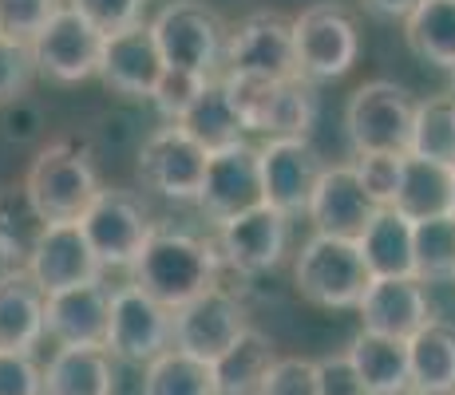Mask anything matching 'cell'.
<instances>
[{
	"label": "cell",
	"instance_id": "cell-18",
	"mask_svg": "<svg viewBox=\"0 0 455 395\" xmlns=\"http://www.w3.org/2000/svg\"><path fill=\"white\" fill-rule=\"evenodd\" d=\"M166 72L159 43L151 36V24L116 32L103 40V59H100V79L111 91L127 95V99H151L155 87Z\"/></svg>",
	"mask_w": 455,
	"mask_h": 395
},
{
	"label": "cell",
	"instance_id": "cell-8",
	"mask_svg": "<svg viewBox=\"0 0 455 395\" xmlns=\"http://www.w3.org/2000/svg\"><path fill=\"white\" fill-rule=\"evenodd\" d=\"M222 75L269 79V83L293 79V20H285L282 12H250L246 20H238V28H230V43H226Z\"/></svg>",
	"mask_w": 455,
	"mask_h": 395
},
{
	"label": "cell",
	"instance_id": "cell-44",
	"mask_svg": "<svg viewBox=\"0 0 455 395\" xmlns=\"http://www.w3.org/2000/svg\"><path fill=\"white\" fill-rule=\"evenodd\" d=\"M451 214H455V166H451Z\"/></svg>",
	"mask_w": 455,
	"mask_h": 395
},
{
	"label": "cell",
	"instance_id": "cell-31",
	"mask_svg": "<svg viewBox=\"0 0 455 395\" xmlns=\"http://www.w3.org/2000/svg\"><path fill=\"white\" fill-rule=\"evenodd\" d=\"M143 395H218L214 367L179 352V348H171L155 364H147Z\"/></svg>",
	"mask_w": 455,
	"mask_h": 395
},
{
	"label": "cell",
	"instance_id": "cell-4",
	"mask_svg": "<svg viewBox=\"0 0 455 395\" xmlns=\"http://www.w3.org/2000/svg\"><path fill=\"white\" fill-rule=\"evenodd\" d=\"M293 285L317 309H356L369 293L372 273L356 241L313 233L293 261Z\"/></svg>",
	"mask_w": 455,
	"mask_h": 395
},
{
	"label": "cell",
	"instance_id": "cell-2",
	"mask_svg": "<svg viewBox=\"0 0 455 395\" xmlns=\"http://www.w3.org/2000/svg\"><path fill=\"white\" fill-rule=\"evenodd\" d=\"M24 190H28L32 206L44 214V222L64 225L80 222L92 209V201L103 194V182L87 146L60 138V143H48L32 158L28 174H24Z\"/></svg>",
	"mask_w": 455,
	"mask_h": 395
},
{
	"label": "cell",
	"instance_id": "cell-23",
	"mask_svg": "<svg viewBox=\"0 0 455 395\" xmlns=\"http://www.w3.org/2000/svg\"><path fill=\"white\" fill-rule=\"evenodd\" d=\"M44 395H116V356L108 348H56L44 367Z\"/></svg>",
	"mask_w": 455,
	"mask_h": 395
},
{
	"label": "cell",
	"instance_id": "cell-7",
	"mask_svg": "<svg viewBox=\"0 0 455 395\" xmlns=\"http://www.w3.org/2000/svg\"><path fill=\"white\" fill-rule=\"evenodd\" d=\"M174 348V312L147 296L139 285H124L111 293L108 352L124 364H155Z\"/></svg>",
	"mask_w": 455,
	"mask_h": 395
},
{
	"label": "cell",
	"instance_id": "cell-32",
	"mask_svg": "<svg viewBox=\"0 0 455 395\" xmlns=\"http://www.w3.org/2000/svg\"><path fill=\"white\" fill-rule=\"evenodd\" d=\"M416 277L424 285H448L455 280V214L412 222Z\"/></svg>",
	"mask_w": 455,
	"mask_h": 395
},
{
	"label": "cell",
	"instance_id": "cell-39",
	"mask_svg": "<svg viewBox=\"0 0 455 395\" xmlns=\"http://www.w3.org/2000/svg\"><path fill=\"white\" fill-rule=\"evenodd\" d=\"M36 56L32 43H16L0 36V103H12L28 91V83L36 79Z\"/></svg>",
	"mask_w": 455,
	"mask_h": 395
},
{
	"label": "cell",
	"instance_id": "cell-35",
	"mask_svg": "<svg viewBox=\"0 0 455 395\" xmlns=\"http://www.w3.org/2000/svg\"><path fill=\"white\" fill-rule=\"evenodd\" d=\"M60 8H64V0H0V36L32 43Z\"/></svg>",
	"mask_w": 455,
	"mask_h": 395
},
{
	"label": "cell",
	"instance_id": "cell-14",
	"mask_svg": "<svg viewBox=\"0 0 455 395\" xmlns=\"http://www.w3.org/2000/svg\"><path fill=\"white\" fill-rule=\"evenodd\" d=\"M210 154L179 127H159L139 151V178L171 201H198Z\"/></svg>",
	"mask_w": 455,
	"mask_h": 395
},
{
	"label": "cell",
	"instance_id": "cell-28",
	"mask_svg": "<svg viewBox=\"0 0 455 395\" xmlns=\"http://www.w3.org/2000/svg\"><path fill=\"white\" fill-rule=\"evenodd\" d=\"M412 364V395H448L455 391V328L443 320H427L408 340Z\"/></svg>",
	"mask_w": 455,
	"mask_h": 395
},
{
	"label": "cell",
	"instance_id": "cell-33",
	"mask_svg": "<svg viewBox=\"0 0 455 395\" xmlns=\"http://www.w3.org/2000/svg\"><path fill=\"white\" fill-rule=\"evenodd\" d=\"M408 154L432 158L440 166H455V99L451 95H432L416 103V127Z\"/></svg>",
	"mask_w": 455,
	"mask_h": 395
},
{
	"label": "cell",
	"instance_id": "cell-24",
	"mask_svg": "<svg viewBox=\"0 0 455 395\" xmlns=\"http://www.w3.org/2000/svg\"><path fill=\"white\" fill-rule=\"evenodd\" d=\"M361 257L369 265L372 280H392V277H416V249H412V222L400 209L384 206L364 230Z\"/></svg>",
	"mask_w": 455,
	"mask_h": 395
},
{
	"label": "cell",
	"instance_id": "cell-20",
	"mask_svg": "<svg viewBox=\"0 0 455 395\" xmlns=\"http://www.w3.org/2000/svg\"><path fill=\"white\" fill-rule=\"evenodd\" d=\"M108 320L111 293L100 280V285L52 293L44 312V336H52L60 348H108Z\"/></svg>",
	"mask_w": 455,
	"mask_h": 395
},
{
	"label": "cell",
	"instance_id": "cell-1",
	"mask_svg": "<svg viewBox=\"0 0 455 395\" xmlns=\"http://www.w3.org/2000/svg\"><path fill=\"white\" fill-rule=\"evenodd\" d=\"M218 269H222L218 245L182 230H155L131 269V285H139L147 296L174 312L218 288Z\"/></svg>",
	"mask_w": 455,
	"mask_h": 395
},
{
	"label": "cell",
	"instance_id": "cell-5",
	"mask_svg": "<svg viewBox=\"0 0 455 395\" xmlns=\"http://www.w3.org/2000/svg\"><path fill=\"white\" fill-rule=\"evenodd\" d=\"M416 99L392 79H369L345 103V130L356 154H408Z\"/></svg>",
	"mask_w": 455,
	"mask_h": 395
},
{
	"label": "cell",
	"instance_id": "cell-29",
	"mask_svg": "<svg viewBox=\"0 0 455 395\" xmlns=\"http://www.w3.org/2000/svg\"><path fill=\"white\" fill-rule=\"evenodd\" d=\"M412 51L455 75V0H419L404 20Z\"/></svg>",
	"mask_w": 455,
	"mask_h": 395
},
{
	"label": "cell",
	"instance_id": "cell-36",
	"mask_svg": "<svg viewBox=\"0 0 455 395\" xmlns=\"http://www.w3.org/2000/svg\"><path fill=\"white\" fill-rule=\"evenodd\" d=\"M353 170L361 178V186L372 194L376 206H392L400 190V170H404V154H356Z\"/></svg>",
	"mask_w": 455,
	"mask_h": 395
},
{
	"label": "cell",
	"instance_id": "cell-30",
	"mask_svg": "<svg viewBox=\"0 0 455 395\" xmlns=\"http://www.w3.org/2000/svg\"><path fill=\"white\" fill-rule=\"evenodd\" d=\"M274 364H277L274 344H269L258 328H246L238 344H234L222 359H214L210 367H214L218 395H258Z\"/></svg>",
	"mask_w": 455,
	"mask_h": 395
},
{
	"label": "cell",
	"instance_id": "cell-19",
	"mask_svg": "<svg viewBox=\"0 0 455 395\" xmlns=\"http://www.w3.org/2000/svg\"><path fill=\"white\" fill-rule=\"evenodd\" d=\"M361 312L364 332H376V336H392V340H412L427 320H432V309H427V288L419 277H392V280H372L369 293L356 304Z\"/></svg>",
	"mask_w": 455,
	"mask_h": 395
},
{
	"label": "cell",
	"instance_id": "cell-21",
	"mask_svg": "<svg viewBox=\"0 0 455 395\" xmlns=\"http://www.w3.org/2000/svg\"><path fill=\"white\" fill-rule=\"evenodd\" d=\"M44 312L48 293L28 269L0 273V352H32L44 340Z\"/></svg>",
	"mask_w": 455,
	"mask_h": 395
},
{
	"label": "cell",
	"instance_id": "cell-6",
	"mask_svg": "<svg viewBox=\"0 0 455 395\" xmlns=\"http://www.w3.org/2000/svg\"><path fill=\"white\" fill-rule=\"evenodd\" d=\"M293 56L297 75L317 83V79H340L353 72L361 56V32L356 20L340 4H313L293 20Z\"/></svg>",
	"mask_w": 455,
	"mask_h": 395
},
{
	"label": "cell",
	"instance_id": "cell-37",
	"mask_svg": "<svg viewBox=\"0 0 455 395\" xmlns=\"http://www.w3.org/2000/svg\"><path fill=\"white\" fill-rule=\"evenodd\" d=\"M68 8H76L103 36H116V32L143 24V0H68Z\"/></svg>",
	"mask_w": 455,
	"mask_h": 395
},
{
	"label": "cell",
	"instance_id": "cell-12",
	"mask_svg": "<svg viewBox=\"0 0 455 395\" xmlns=\"http://www.w3.org/2000/svg\"><path fill=\"white\" fill-rule=\"evenodd\" d=\"M103 32L87 24L76 8H60L48 20V28L32 40V56H36V72L56 79V83H84V79L100 75L103 59Z\"/></svg>",
	"mask_w": 455,
	"mask_h": 395
},
{
	"label": "cell",
	"instance_id": "cell-43",
	"mask_svg": "<svg viewBox=\"0 0 455 395\" xmlns=\"http://www.w3.org/2000/svg\"><path fill=\"white\" fill-rule=\"evenodd\" d=\"M364 4H369L376 16H400V20H408V12H412L419 0H364Z\"/></svg>",
	"mask_w": 455,
	"mask_h": 395
},
{
	"label": "cell",
	"instance_id": "cell-46",
	"mask_svg": "<svg viewBox=\"0 0 455 395\" xmlns=\"http://www.w3.org/2000/svg\"><path fill=\"white\" fill-rule=\"evenodd\" d=\"M448 395H455V391H448Z\"/></svg>",
	"mask_w": 455,
	"mask_h": 395
},
{
	"label": "cell",
	"instance_id": "cell-13",
	"mask_svg": "<svg viewBox=\"0 0 455 395\" xmlns=\"http://www.w3.org/2000/svg\"><path fill=\"white\" fill-rule=\"evenodd\" d=\"M198 206L214 225L230 222L238 214L266 206V190H261V154L246 138L226 151H214L206 162V182Z\"/></svg>",
	"mask_w": 455,
	"mask_h": 395
},
{
	"label": "cell",
	"instance_id": "cell-42",
	"mask_svg": "<svg viewBox=\"0 0 455 395\" xmlns=\"http://www.w3.org/2000/svg\"><path fill=\"white\" fill-rule=\"evenodd\" d=\"M317 380H321V395H372L348 356L317 359Z\"/></svg>",
	"mask_w": 455,
	"mask_h": 395
},
{
	"label": "cell",
	"instance_id": "cell-27",
	"mask_svg": "<svg viewBox=\"0 0 455 395\" xmlns=\"http://www.w3.org/2000/svg\"><path fill=\"white\" fill-rule=\"evenodd\" d=\"M392 209H400L408 222H427V217L451 214V166L404 154V170H400V190Z\"/></svg>",
	"mask_w": 455,
	"mask_h": 395
},
{
	"label": "cell",
	"instance_id": "cell-16",
	"mask_svg": "<svg viewBox=\"0 0 455 395\" xmlns=\"http://www.w3.org/2000/svg\"><path fill=\"white\" fill-rule=\"evenodd\" d=\"M376 214H380V206H376L372 194L361 186L353 162L325 166L317 190H313L309 209H305V217L313 222V233L345 237V241H361Z\"/></svg>",
	"mask_w": 455,
	"mask_h": 395
},
{
	"label": "cell",
	"instance_id": "cell-26",
	"mask_svg": "<svg viewBox=\"0 0 455 395\" xmlns=\"http://www.w3.org/2000/svg\"><path fill=\"white\" fill-rule=\"evenodd\" d=\"M48 230L24 186H0V273H20L32 265L40 237Z\"/></svg>",
	"mask_w": 455,
	"mask_h": 395
},
{
	"label": "cell",
	"instance_id": "cell-10",
	"mask_svg": "<svg viewBox=\"0 0 455 395\" xmlns=\"http://www.w3.org/2000/svg\"><path fill=\"white\" fill-rule=\"evenodd\" d=\"M261 154V190H266V206L277 214L301 217L313 201L321 174H325V158L309 138H266L258 146Z\"/></svg>",
	"mask_w": 455,
	"mask_h": 395
},
{
	"label": "cell",
	"instance_id": "cell-15",
	"mask_svg": "<svg viewBox=\"0 0 455 395\" xmlns=\"http://www.w3.org/2000/svg\"><path fill=\"white\" fill-rule=\"evenodd\" d=\"M218 257L238 273H266L277 269L290 253V217L274 206H258L218 225Z\"/></svg>",
	"mask_w": 455,
	"mask_h": 395
},
{
	"label": "cell",
	"instance_id": "cell-22",
	"mask_svg": "<svg viewBox=\"0 0 455 395\" xmlns=\"http://www.w3.org/2000/svg\"><path fill=\"white\" fill-rule=\"evenodd\" d=\"M174 127H179L187 138H195L206 154L226 151V146L242 143V135H246V122H242L238 107H234L222 75L210 79L203 91H198V99L187 107V115L174 122Z\"/></svg>",
	"mask_w": 455,
	"mask_h": 395
},
{
	"label": "cell",
	"instance_id": "cell-3",
	"mask_svg": "<svg viewBox=\"0 0 455 395\" xmlns=\"http://www.w3.org/2000/svg\"><path fill=\"white\" fill-rule=\"evenodd\" d=\"M151 36L159 43V56L174 72H190L203 79H218L226 67V43L230 28L214 8L198 0H171L155 12Z\"/></svg>",
	"mask_w": 455,
	"mask_h": 395
},
{
	"label": "cell",
	"instance_id": "cell-40",
	"mask_svg": "<svg viewBox=\"0 0 455 395\" xmlns=\"http://www.w3.org/2000/svg\"><path fill=\"white\" fill-rule=\"evenodd\" d=\"M210 83V79L203 75H190V72H174V67H166L163 79H159V87H155V95H151V103L159 107V115L163 119H171V122H179L182 115H187V107L198 99V91Z\"/></svg>",
	"mask_w": 455,
	"mask_h": 395
},
{
	"label": "cell",
	"instance_id": "cell-17",
	"mask_svg": "<svg viewBox=\"0 0 455 395\" xmlns=\"http://www.w3.org/2000/svg\"><path fill=\"white\" fill-rule=\"evenodd\" d=\"M28 273L52 296V293H68V288L100 285L103 265L92 253V245H87L80 222H64V225H48L44 230L36 253H32Z\"/></svg>",
	"mask_w": 455,
	"mask_h": 395
},
{
	"label": "cell",
	"instance_id": "cell-9",
	"mask_svg": "<svg viewBox=\"0 0 455 395\" xmlns=\"http://www.w3.org/2000/svg\"><path fill=\"white\" fill-rule=\"evenodd\" d=\"M80 230L103 269H135L139 253L151 241L155 225H151V217H147V209L139 206L127 190L103 186V194L95 198L92 209L80 217Z\"/></svg>",
	"mask_w": 455,
	"mask_h": 395
},
{
	"label": "cell",
	"instance_id": "cell-45",
	"mask_svg": "<svg viewBox=\"0 0 455 395\" xmlns=\"http://www.w3.org/2000/svg\"><path fill=\"white\" fill-rule=\"evenodd\" d=\"M448 95H451V99H455V75H451V91H448Z\"/></svg>",
	"mask_w": 455,
	"mask_h": 395
},
{
	"label": "cell",
	"instance_id": "cell-25",
	"mask_svg": "<svg viewBox=\"0 0 455 395\" xmlns=\"http://www.w3.org/2000/svg\"><path fill=\"white\" fill-rule=\"evenodd\" d=\"M348 359L369 383L372 395H412V364H408V344L392 336L364 332L348 344Z\"/></svg>",
	"mask_w": 455,
	"mask_h": 395
},
{
	"label": "cell",
	"instance_id": "cell-41",
	"mask_svg": "<svg viewBox=\"0 0 455 395\" xmlns=\"http://www.w3.org/2000/svg\"><path fill=\"white\" fill-rule=\"evenodd\" d=\"M0 395H44V367L32 352H0Z\"/></svg>",
	"mask_w": 455,
	"mask_h": 395
},
{
	"label": "cell",
	"instance_id": "cell-38",
	"mask_svg": "<svg viewBox=\"0 0 455 395\" xmlns=\"http://www.w3.org/2000/svg\"><path fill=\"white\" fill-rule=\"evenodd\" d=\"M258 395H321L317 359L277 356V364L269 367V375H266V383H261Z\"/></svg>",
	"mask_w": 455,
	"mask_h": 395
},
{
	"label": "cell",
	"instance_id": "cell-11",
	"mask_svg": "<svg viewBox=\"0 0 455 395\" xmlns=\"http://www.w3.org/2000/svg\"><path fill=\"white\" fill-rule=\"evenodd\" d=\"M246 309L234 293H226L222 285L210 293L195 296L190 304L174 309V348L203 364H214L230 352L246 332Z\"/></svg>",
	"mask_w": 455,
	"mask_h": 395
},
{
	"label": "cell",
	"instance_id": "cell-34",
	"mask_svg": "<svg viewBox=\"0 0 455 395\" xmlns=\"http://www.w3.org/2000/svg\"><path fill=\"white\" fill-rule=\"evenodd\" d=\"M317 87L309 79L293 75L285 83H277V99H274V111H269V127L266 135L269 138H305L317 122Z\"/></svg>",
	"mask_w": 455,
	"mask_h": 395
}]
</instances>
